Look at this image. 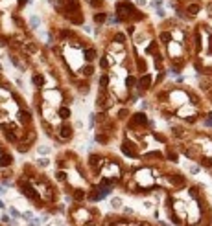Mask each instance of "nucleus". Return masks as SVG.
<instances>
[{
	"instance_id": "obj_1",
	"label": "nucleus",
	"mask_w": 212,
	"mask_h": 226,
	"mask_svg": "<svg viewBox=\"0 0 212 226\" xmlns=\"http://www.w3.org/2000/svg\"><path fill=\"white\" fill-rule=\"evenodd\" d=\"M114 15L120 24H140L148 20V15L139 9L133 0H116L114 2Z\"/></svg>"
},
{
	"instance_id": "obj_2",
	"label": "nucleus",
	"mask_w": 212,
	"mask_h": 226,
	"mask_svg": "<svg viewBox=\"0 0 212 226\" xmlns=\"http://www.w3.org/2000/svg\"><path fill=\"white\" fill-rule=\"evenodd\" d=\"M52 138H54L57 144H67V142H70V140L74 138V127H72L70 120L68 121H61L56 127L54 136H52Z\"/></svg>"
},
{
	"instance_id": "obj_3",
	"label": "nucleus",
	"mask_w": 212,
	"mask_h": 226,
	"mask_svg": "<svg viewBox=\"0 0 212 226\" xmlns=\"http://www.w3.org/2000/svg\"><path fill=\"white\" fill-rule=\"evenodd\" d=\"M70 217H72V221L76 222V224H81L83 226L85 222L90 221V210L83 208V206H74L70 210Z\"/></svg>"
},
{
	"instance_id": "obj_4",
	"label": "nucleus",
	"mask_w": 212,
	"mask_h": 226,
	"mask_svg": "<svg viewBox=\"0 0 212 226\" xmlns=\"http://www.w3.org/2000/svg\"><path fill=\"white\" fill-rule=\"evenodd\" d=\"M131 123L135 125V127H151L153 125V121L150 120V118L146 116V112H135V114H131Z\"/></svg>"
},
{
	"instance_id": "obj_5",
	"label": "nucleus",
	"mask_w": 212,
	"mask_h": 226,
	"mask_svg": "<svg viewBox=\"0 0 212 226\" xmlns=\"http://www.w3.org/2000/svg\"><path fill=\"white\" fill-rule=\"evenodd\" d=\"M151 85H153V74L151 72H146V74H140L139 75V83H136V87L140 88V92L150 90Z\"/></svg>"
},
{
	"instance_id": "obj_6",
	"label": "nucleus",
	"mask_w": 212,
	"mask_h": 226,
	"mask_svg": "<svg viewBox=\"0 0 212 226\" xmlns=\"http://www.w3.org/2000/svg\"><path fill=\"white\" fill-rule=\"evenodd\" d=\"M31 85H33L35 90H42V88L46 87V77H44V74L33 70V74H31Z\"/></svg>"
},
{
	"instance_id": "obj_7",
	"label": "nucleus",
	"mask_w": 212,
	"mask_h": 226,
	"mask_svg": "<svg viewBox=\"0 0 212 226\" xmlns=\"http://www.w3.org/2000/svg\"><path fill=\"white\" fill-rule=\"evenodd\" d=\"M107 17H109L107 9H103V11H94L92 13V22L96 24V28H103L107 24Z\"/></svg>"
},
{
	"instance_id": "obj_8",
	"label": "nucleus",
	"mask_w": 212,
	"mask_h": 226,
	"mask_svg": "<svg viewBox=\"0 0 212 226\" xmlns=\"http://www.w3.org/2000/svg\"><path fill=\"white\" fill-rule=\"evenodd\" d=\"M100 55H98V50H96V46H92V44H87L83 48V59H85V63H94Z\"/></svg>"
},
{
	"instance_id": "obj_9",
	"label": "nucleus",
	"mask_w": 212,
	"mask_h": 226,
	"mask_svg": "<svg viewBox=\"0 0 212 226\" xmlns=\"http://www.w3.org/2000/svg\"><path fill=\"white\" fill-rule=\"evenodd\" d=\"M28 29L30 31H39L41 29V26H42V18H41V15H37V13H31L30 17H28Z\"/></svg>"
},
{
	"instance_id": "obj_10",
	"label": "nucleus",
	"mask_w": 212,
	"mask_h": 226,
	"mask_svg": "<svg viewBox=\"0 0 212 226\" xmlns=\"http://www.w3.org/2000/svg\"><path fill=\"white\" fill-rule=\"evenodd\" d=\"M57 116H59V120H61V121H68L70 118H72L70 107H68V105H61V107H57Z\"/></svg>"
},
{
	"instance_id": "obj_11",
	"label": "nucleus",
	"mask_w": 212,
	"mask_h": 226,
	"mask_svg": "<svg viewBox=\"0 0 212 226\" xmlns=\"http://www.w3.org/2000/svg\"><path fill=\"white\" fill-rule=\"evenodd\" d=\"M89 7H92V11H103L107 9V2L105 0H87Z\"/></svg>"
},
{
	"instance_id": "obj_12",
	"label": "nucleus",
	"mask_w": 212,
	"mask_h": 226,
	"mask_svg": "<svg viewBox=\"0 0 212 226\" xmlns=\"http://www.w3.org/2000/svg\"><path fill=\"white\" fill-rule=\"evenodd\" d=\"M70 193H72V200H76V202H81V200L87 199V193H85L83 188H74Z\"/></svg>"
},
{
	"instance_id": "obj_13",
	"label": "nucleus",
	"mask_w": 212,
	"mask_h": 226,
	"mask_svg": "<svg viewBox=\"0 0 212 226\" xmlns=\"http://www.w3.org/2000/svg\"><path fill=\"white\" fill-rule=\"evenodd\" d=\"M50 164H52V162H50L46 156H39V158L35 160V167H37V169H46V167H50Z\"/></svg>"
},
{
	"instance_id": "obj_14",
	"label": "nucleus",
	"mask_w": 212,
	"mask_h": 226,
	"mask_svg": "<svg viewBox=\"0 0 212 226\" xmlns=\"http://www.w3.org/2000/svg\"><path fill=\"white\" fill-rule=\"evenodd\" d=\"M37 155L39 156H48L50 155V147L48 145H37Z\"/></svg>"
},
{
	"instance_id": "obj_15",
	"label": "nucleus",
	"mask_w": 212,
	"mask_h": 226,
	"mask_svg": "<svg viewBox=\"0 0 212 226\" xmlns=\"http://www.w3.org/2000/svg\"><path fill=\"white\" fill-rule=\"evenodd\" d=\"M148 2L150 0H133V4L139 7V9H144V7H148Z\"/></svg>"
},
{
	"instance_id": "obj_16",
	"label": "nucleus",
	"mask_w": 212,
	"mask_h": 226,
	"mask_svg": "<svg viewBox=\"0 0 212 226\" xmlns=\"http://www.w3.org/2000/svg\"><path fill=\"white\" fill-rule=\"evenodd\" d=\"M125 116H129V110H127V109H120L118 110V120H125Z\"/></svg>"
},
{
	"instance_id": "obj_17",
	"label": "nucleus",
	"mask_w": 212,
	"mask_h": 226,
	"mask_svg": "<svg viewBox=\"0 0 212 226\" xmlns=\"http://www.w3.org/2000/svg\"><path fill=\"white\" fill-rule=\"evenodd\" d=\"M9 213H11V217H15V219L22 217V213H19V210H15V208H9Z\"/></svg>"
},
{
	"instance_id": "obj_18",
	"label": "nucleus",
	"mask_w": 212,
	"mask_h": 226,
	"mask_svg": "<svg viewBox=\"0 0 212 226\" xmlns=\"http://www.w3.org/2000/svg\"><path fill=\"white\" fill-rule=\"evenodd\" d=\"M111 204H113V208H120V204H122V199H118V197H114V199L111 200Z\"/></svg>"
},
{
	"instance_id": "obj_19",
	"label": "nucleus",
	"mask_w": 212,
	"mask_h": 226,
	"mask_svg": "<svg viewBox=\"0 0 212 226\" xmlns=\"http://www.w3.org/2000/svg\"><path fill=\"white\" fill-rule=\"evenodd\" d=\"M2 222H4V224H13V219L9 217V215L4 213V215H2Z\"/></svg>"
},
{
	"instance_id": "obj_20",
	"label": "nucleus",
	"mask_w": 212,
	"mask_h": 226,
	"mask_svg": "<svg viewBox=\"0 0 212 226\" xmlns=\"http://www.w3.org/2000/svg\"><path fill=\"white\" fill-rule=\"evenodd\" d=\"M41 222H42V221H41V219H35V217L30 219V226H41Z\"/></svg>"
},
{
	"instance_id": "obj_21",
	"label": "nucleus",
	"mask_w": 212,
	"mask_h": 226,
	"mask_svg": "<svg viewBox=\"0 0 212 226\" xmlns=\"http://www.w3.org/2000/svg\"><path fill=\"white\" fill-rule=\"evenodd\" d=\"M22 219H26V221L33 219V213H31V211H24V213H22Z\"/></svg>"
},
{
	"instance_id": "obj_22",
	"label": "nucleus",
	"mask_w": 212,
	"mask_h": 226,
	"mask_svg": "<svg viewBox=\"0 0 212 226\" xmlns=\"http://www.w3.org/2000/svg\"><path fill=\"white\" fill-rule=\"evenodd\" d=\"M199 171H201V167H199V166H192V167H190V173H192V175L199 173Z\"/></svg>"
},
{
	"instance_id": "obj_23",
	"label": "nucleus",
	"mask_w": 212,
	"mask_h": 226,
	"mask_svg": "<svg viewBox=\"0 0 212 226\" xmlns=\"http://www.w3.org/2000/svg\"><path fill=\"white\" fill-rule=\"evenodd\" d=\"M6 193H7V188H6L4 184H0V197H2V195H6Z\"/></svg>"
},
{
	"instance_id": "obj_24",
	"label": "nucleus",
	"mask_w": 212,
	"mask_h": 226,
	"mask_svg": "<svg viewBox=\"0 0 212 226\" xmlns=\"http://www.w3.org/2000/svg\"><path fill=\"white\" fill-rule=\"evenodd\" d=\"M83 226H96V224H94V222H90V221H89V222H85Z\"/></svg>"
},
{
	"instance_id": "obj_25",
	"label": "nucleus",
	"mask_w": 212,
	"mask_h": 226,
	"mask_svg": "<svg viewBox=\"0 0 212 226\" xmlns=\"http://www.w3.org/2000/svg\"><path fill=\"white\" fill-rule=\"evenodd\" d=\"M6 208V204H4V200H0V210H4Z\"/></svg>"
},
{
	"instance_id": "obj_26",
	"label": "nucleus",
	"mask_w": 212,
	"mask_h": 226,
	"mask_svg": "<svg viewBox=\"0 0 212 226\" xmlns=\"http://www.w3.org/2000/svg\"><path fill=\"white\" fill-rule=\"evenodd\" d=\"M139 226H151V224H150V222H140Z\"/></svg>"
},
{
	"instance_id": "obj_27",
	"label": "nucleus",
	"mask_w": 212,
	"mask_h": 226,
	"mask_svg": "<svg viewBox=\"0 0 212 226\" xmlns=\"http://www.w3.org/2000/svg\"><path fill=\"white\" fill-rule=\"evenodd\" d=\"M0 48H2V42H0Z\"/></svg>"
}]
</instances>
